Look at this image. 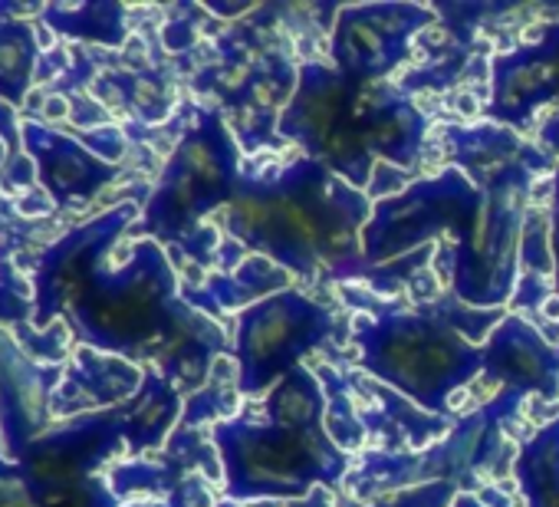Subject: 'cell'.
<instances>
[{
  "label": "cell",
  "mask_w": 559,
  "mask_h": 507,
  "mask_svg": "<svg viewBox=\"0 0 559 507\" xmlns=\"http://www.w3.org/2000/svg\"><path fill=\"white\" fill-rule=\"evenodd\" d=\"M34 60H37L34 34L24 24L0 27V96L11 103L24 99Z\"/></svg>",
  "instance_id": "22"
},
{
  "label": "cell",
  "mask_w": 559,
  "mask_h": 507,
  "mask_svg": "<svg viewBox=\"0 0 559 507\" xmlns=\"http://www.w3.org/2000/svg\"><path fill=\"white\" fill-rule=\"evenodd\" d=\"M353 399L359 409V418L366 425V435L379 441V451H425L435 441H441L457 418H441L425 409H418L402 392L376 382L372 376L349 369Z\"/></svg>",
  "instance_id": "14"
},
{
  "label": "cell",
  "mask_w": 559,
  "mask_h": 507,
  "mask_svg": "<svg viewBox=\"0 0 559 507\" xmlns=\"http://www.w3.org/2000/svg\"><path fill=\"white\" fill-rule=\"evenodd\" d=\"M122 415V435H126V445L132 451H148V448H158L168 432L175 428L178 415H181V392L158 373V369H148L145 373V382L139 389V396L132 399V405Z\"/></svg>",
  "instance_id": "20"
},
{
  "label": "cell",
  "mask_w": 559,
  "mask_h": 507,
  "mask_svg": "<svg viewBox=\"0 0 559 507\" xmlns=\"http://www.w3.org/2000/svg\"><path fill=\"white\" fill-rule=\"evenodd\" d=\"M454 507H487L477 494H457V500H454Z\"/></svg>",
  "instance_id": "27"
},
{
  "label": "cell",
  "mask_w": 559,
  "mask_h": 507,
  "mask_svg": "<svg viewBox=\"0 0 559 507\" xmlns=\"http://www.w3.org/2000/svg\"><path fill=\"white\" fill-rule=\"evenodd\" d=\"M24 132H27L31 152L37 155L40 175L47 178V188L57 194L60 204L93 198L119 172L112 162H103L99 155L86 152L80 142H73L60 132L40 129V126H24Z\"/></svg>",
  "instance_id": "15"
},
{
  "label": "cell",
  "mask_w": 559,
  "mask_h": 507,
  "mask_svg": "<svg viewBox=\"0 0 559 507\" xmlns=\"http://www.w3.org/2000/svg\"><path fill=\"white\" fill-rule=\"evenodd\" d=\"M457 494L461 491L451 481H428V484H412V487L379 494L362 507H454Z\"/></svg>",
  "instance_id": "25"
},
{
  "label": "cell",
  "mask_w": 559,
  "mask_h": 507,
  "mask_svg": "<svg viewBox=\"0 0 559 507\" xmlns=\"http://www.w3.org/2000/svg\"><path fill=\"white\" fill-rule=\"evenodd\" d=\"M343 340V317L304 287H287L237 314V392L263 396L313 353Z\"/></svg>",
  "instance_id": "9"
},
{
  "label": "cell",
  "mask_w": 559,
  "mask_h": 507,
  "mask_svg": "<svg viewBox=\"0 0 559 507\" xmlns=\"http://www.w3.org/2000/svg\"><path fill=\"white\" fill-rule=\"evenodd\" d=\"M510 474L526 507H559V412L516 445Z\"/></svg>",
  "instance_id": "19"
},
{
  "label": "cell",
  "mask_w": 559,
  "mask_h": 507,
  "mask_svg": "<svg viewBox=\"0 0 559 507\" xmlns=\"http://www.w3.org/2000/svg\"><path fill=\"white\" fill-rule=\"evenodd\" d=\"M340 504V497L333 494V491H326V487H317L310 497H304V500H263V504H253V507H336Z\"/></svg>",
  "instance_id": "26"
},
{
  "label": "cell",
  "mask_w": 559,
  "mask_h": 507,
  "mask_svg": "<svg viewBox=\"0 0 559 507\" xmlns=\"http://www.w3.org/2000/svg\"><path fill=\"white\" fill-rule=\"evenodd\" d=\"M487 83L480 116L516 135L536 132L559 99V27H539L520 50L490 57Z\"/></svg>",
  "instance_id": "12"
},
{
  "label": "cell",
  "mask_w": 559,
  "mask_h": 507,
  "mask_svg": "<svg viewBox=\"0 0 559 507\" xmlns=\"http://www.w3.org/2000/svg\"><path fill=\"white\" fill-rule=\"evenodd\" d=\"M372 217L366 191L326 165L300 155L240 175L224 208L227 237L284 268L304 284H349L362 258V227Z\"/></svg>",
  "instance_id": "1"
},
{
  "label": "cell",
  "mask_w": 559,
  "mask_h": 507,
  "mask_svg": "<svg viewBox=\"0 0 559 507\" xmlns=\"http://www.w3.org/2000/svg\"><path fill=\"white\" fill-rule=\"evenodd\" d=\"M484 379L497 392L520 399H559V346H552L533 320L510 314L484 343Z\"/></svg>",
  "instance_id": "13"
},
{
  "label": "cell",
  "mask_w": 559,
  "mask_h": 507,
  "mask_svg": "<svg viewBox=\"0 0 559 507\" xmlns=\"http://www.w3.org/2000/svg\"><path fill=\"white\" fill-rule=\"evenodd\" d=\"M477 201L480 188L457 168L415 178L399 194L372 204V217L362 227L366 264L399 261L405 254L431 247L441 234H451V244L461 240L474 221Z\"/></svg>",
  "instance_id": "10"
},
{
  "label": "cell",
  "mask_w": 559,
  "mask_h": 507,
  "mask_svg": "<svg viewBox=\"0 0 559 507\" xmlns=\"http://www.w3.org/2000/svg\"><path fill=\"white\" fill-rule=\"evenodd\" d=\"M260 418L297 435H310V438L330 435L326 432V389L320 376L307 363L287 373L266 392Z\"/></svg>",
  "instance_id": "18"
},
{
  "label": "cell",
  "mask_w": 559,
  "mask_h": 507,
  "mask_svg": "<svg viewBox=\"0 0 559 507\" xmlns=\"http://www.w3.org/2000/svg\"><path fill=\"white\" fill-rule=\"evenodd\" d=\"M211 441L224 471V500L230 504L304 500L317 487L343 494L353 471L349 455L330 435H297L266 418L237 415L217 422Z\"/></svg>",
  "instance_id": "6"
},
{
  "label": "cell",
  "mask_w": 559,
  "mask_h": 507,
  "mask_svg": "<svg viewBox=\"0 0 559 507\" xmlns=\"http://www.w3.org/2000/svg\"><path fill=\"white\" fill-rule=\"evenodd\" d=\"M438 24V11L412 0L346 4L330 27V63L353 83H385L408 60L418 34Z\"/></svg>",
  "instance_id": "11"
},
{
  "label": "cell",
  "mask_w": 559,
  "mask_h": 507,
  "mask_svg": "<svg viewBox=\"0 0 559 507\" xmlns=\"http://www.w3.org/2000/svg\"><path fill=\"white\" fill-rule=\"evenodd\" d=\"M549 155L500 165L477 181L480 201L461 240L448 247V291L477 310H503L520 281V237L536 175L556 172Z\"/></svg>",
  "instance_id": "7"
},
{
  "label": "cell",
  "mask_w": 559,
  "mask_h": 507,
  "mask_svg": "<svg viewBox=\"0 0 559 507\" xmlns=\"http://www.w3.org/2000/svg\"><path fill=\"white\" fill-rule=\"evenodd\" d=\"M353 310L349 340L359 373L402 392L418 409L454 418L457 399L484 376V343L507 310H477L441 291L431 304L379 300L362 284H340Z\"/></svg>",
  "instance_id": "3"
},
{
  "label": "cell",
  "mask_w": 559,
  "mask_h": 507,
  "mask_svg": "<svg viewBox=\"0 0 559 507\" xmlns=\"http://www.w3.org/2000/svg\"><path fill=\"white\" fill-rule=\"evenodd\" d=\"M240 142L217 109H198L181 132L158 188L145 208L142 231L152 240H175L188 247L204 227L207 214L230 204L240 185Z\"/></svg>",
  "instance_id": "8"
},
{
  "label": "cell",
  "mask_w": 559,
  "mask_h": 507,
  "mask_svg": "<svg viewBox=\"0 0 559 507\" xmlns=\"http://www.w3.org/2000/svg\"><path fill=\"white\" fill-rule=\"evenodd\" d=\"M60 31L76 34V37H90L109 47H119L126 40V27H122V11L99 4V8H73L67 21H57Z\"/></svg>",
  "instance_id": "24"
},
{
  "label": "cell",
  "mask_w": 559,
  "mask_h": 507,
  "mask_svg": "<svg viewBox=\"0 0 559 507\" xmlns=\"http://www.w3.org/2000/svg\"><path fill=\"white\" fill-rule=\"evenodd\" d=\"M520 268L523 278L536 281H556V247H552V214L549 208L530 204L523 237H520Z\"/></svg>",
  "instance_id": "23"
},
{
  "label": "cell",
  "mask_w": 559,
  "mask_h": 507,
  "mask_svg": "<svg viewBox=\"0 0 559 507\" xmlns=\"http://www.w3.org/2000/svg\"><path fill=\"white\" fill-rule=\"evenodd\" d=\"M441 152L451 162L448 168L464 172L474 185L497 172L500 165L510 162H523V158H539L546 152H539V145H533L530 139L493 126V122H480V126H461V122H448L441 126Z\"/></svg>",
  "instance_id": "16"
},
{
  "label": "cell",
  "mask_w": 559,
  "mask_h": 507,
  "mask_svg": "<svg viewBox=\"0 0 559 507\" xmlns=\"http://www.w3.org/2000/svg\"><path fill=\"white\" fill-rule=\"evenodd\" d=\"M326 389V432L330 438L346 451H362L369 435H366V425L359 418V409H356V399H353V386H349V369H336L333 363H320L313 369Z\"/></svg>",
  "instance_id": "21"
},
{
  "label": "cell",
  "mask_w": 559,
  "mask_h": 507,
  "mask_svg": "<svg viewBox=\"0 0 559 507\" xmlns=\"http://www.w3.org/2000/svg\"><path fill=\"white\" fill-rule=\"evenodd\" d=\"M135 217L122 204L70 234L47 261L44 297L50 307H73L80 333L116 356L162 353L178 330L188 304L178 297V278L158 240L132 244L126 264L106 268L119 234Z\"/></svg>",
  "instance_id": "2"
},
{
  "label": "cell",
  "mask_w": 559,
  "mask_h": 507,
  "mask_svg": "<svg viewBox=\"0 0 559 507\" xmlns=\"http://www.w3.org/2000/svg\"><path fill=\"white\" fill-rule=\"evenodd\" d=\"M402 93L392 80L353 83L333 63L310 60L297 70V86L276 116V139L366 191L379 165V129Z\"/></svg>",
  "instance_id": "4"
},
{
  "label": "cell",
  "mask_w": 559,
  "mask_h": 507,
  "mask_svg": "<svg viewBox=\"0 0 559 507\" xmlns=\"http://www.w3.org/2000/svg\"><path fill=\"white\" fill-rule=\"evenodd\" d=\"M340 507H362L359 500H353V497H340Z\"/></svg>",
  "instance_id": "28"
},
{
  "label": "cell",
  "mask_w": 559,
  "mask_h": 507,
  "mask_svg": "<svg viewBox=\"0 0 559 507\" xmlns=\"http://www.w3.org/2000/svg\"><path fill=\"white\" fill-rule=\"evenodd\" d=\"M523 402L520 396L493 392L477 409L457 415L454 428L425 451H366L343 484L346 497L369 504L379 494L428 481H451L461 494H477L513 468L516 448L507 441V425L520 415Z\"/></svg>",
  "instance_id": "5"
},
{
  "label": "cell",
  "mask_w": 559,
  "mask_h": 507,
  "mask_svg": "<svg viewBox=\"0 0 559 507\" xmlns=\"http://www.w3.org/2000/svg\"><path fill=\"white\" fill-rule=\"evenodd\" d=\"M287 287H294V278L284 268H276L273 261L260 258V254H250L237 271L217 274L207 281L204 291L185 294V304H191L194 310L207 317H217L221 310H247Z\"/></svg>",
  "instance_id": "17"
}]
</instances>
